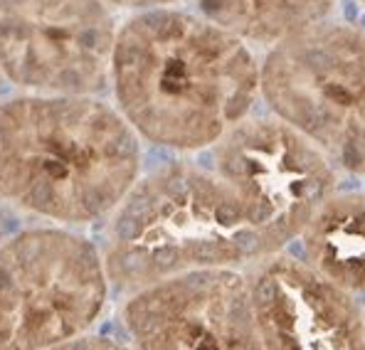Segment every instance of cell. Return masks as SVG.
<instances>
[{"instance_id":"1","label":"cell","mask_w":365,"mask_h":350,"mask_svg":"<svg viewBox=\"0 0 365 350\" xmlns=\"http://www.w3.org/2000/svg\"><path fill=\"white\" fill-rule=\"evenodd\" d=\"M259 79L250 45L202 15L143 10L116 35L111 82L119 111L153 146H217L255 106Z\"/></svg>"},{"instance_id":"2","label":"cell","mask_w":365,"mask_h":350,"mask_svg":"<svg viewBox=\"0 0 365 350\" xmlns=\"http://www.w3.org/2000/svg\"><path fill=\"white\" fill-rule=\"evenodd\" d=\"M141 173L138 133L91 96L0 104V202L60 225L111 215Z\"/></svg>"},{"instance_id":"3","label":"cell","mask_w":365,"mask_h":350,"mask_svg":"<svg viewBox=\"0 0 365 350\" xmlns=\"http://www.w3.org/2000/svg\"><path fill=\"white\" fill-rule=\"evenodd\" d=\"M104 264L116 289L136 294L200 269L262 259V245L217 173L173 163L146 175L114 210Z\"/></svg>"},{"instance_id":"4","label":"cell","mask_w":365,"mask_h":350,"mask_svg":"<svg viewBox=\"0 0 365 350\" xmlns=\"http://www.w3.org/2000/svg\"><path fill=\"white\" fill-rule=\"evenodd\" d=\"M259 89L338 170L365 177V30L324 20L287 37L267 52Z\"/></svg>"},{"instance_id":"5","label":"cell","mask_w":365,"mask_h":350,"mask_svg":"<svg viewBox=\"0 0 365 350\" xmlns=\"http://www.w3.org/2000/svg\"><path fill=\"white\" fill-rule=\"evenodd\" d=\"M104 254L87 237L37 227L0 245V350H47L84 336L109 299Z\"/></svg>"},{"instance_id":"6","label":"cell","mask_w":365,"mask_h":350,"mask_svg":"<svg viewBox=\"0 0 365 350\" xmlns=\"http://www.w3.org/2000/svg\"><path fill=\"white\" fill-rule=\"evenodd\" d=\"M336 170L324 150L279 116L242 118L215 146V173L240 202L264 257L302 237L336 192Z\"/></svg>"},{"instance_id":"7","label":"cell","mask_w":365,"mask_h":350,"mask_svg":"<svg viewBox=\"0 0 365 350\" xmlns=\"http://www.w3.org/2000/svg\"><path fill=\"white\" fill-rule=\"evenodd\" d=\"M116 35L104 0H0V69L18 87L99 94L111 79Z\"/></svg>"},{"instance_id":"8","label":"cell","mask_w":365,"mask_h":350,"mask_svg":"<svg viewBox=\"0 0 365 350\" xmlns=\"http://www.w3.org/2000/svg\"><path fill=\"white\" fill-rule=\"evenodd\" d=\"M121 321L136 350H264L250 279L200 269L131 294Z\"/></svg>"},{"instance_id":"9","label":"cell","mask_w":365,"mask_h":350,"mask_svg":"<svg viewBox=\"0 0 365 350\" xmlns=\"http://www.w3.org/2000/svg\"><path fill=\"white\" fill-rule=\"evenodd\" d=\"M247 279L264 350H365V316L356 296L306 262L269 254Z\"/></svg>"},{"instance_id":"10","label":"cell","mask_w":365,"mask_h":350,"mask_svg":"<svg viewBox=\"0 0 365 350\" xmlns=\"http://www.w3.org/2000/svg\"><path fill=\"white\" fill-rule=\"evenodd\" d=\"M304 259L351 296H365V192H334L302 232Z\"/></svg>"},{"instance_id":"11","label":"cell","mask_w":365,"mask_h":350,"mask_svg":"<svg viewBox=\"0 0 365 350\" xmlns=\"http://www.w3.org/2000/svg\"><path fill=\"white\" fill-rule=\"evenodd\" d=\"M212 20L247 45L274 47L287 37L324 23L338 0H195Z\"/></svg>"},{"instance_id":"12","label":"cell","mask_w":365,"mask_h":350,"mask_svg":"<svg viewBox=\"0 0 365 350\" xmlns=\"http://www.w3.org/2000/svg\"><path fill=\"white\" fill-rule=\"evenodd\" d=\"M47 350H136L128 343L114 341V338H106V336H77V338H69V341L60 343V346H52Z\"/></svg>"},{"instance_id":"13","label":"cell","mask_w":365,"mask_h":350,"mask_svg":"<svg viewBox=\"0 0 365 350\" xmlns=\"http://www.w3.org/2000/svg\"><path fill=\"white\" fill-rule=\"evenodd\" d=\"M106 5H114V8H126V10H155V8H165L173 0H104Z\"/></svg>"},{"instance_id":"14","label":"cell","mask_w":365,"mask_h":350,"mask_svg":"<svg viewBox=\"0 0 365 350\" xmlns=\"http://www.w3.org/2000/svg\"><path fill=\"white\" fill-rule=\"evenodd\" d=\"M363 316H365V309H363Z\"/></svg>"}]
</instances>
